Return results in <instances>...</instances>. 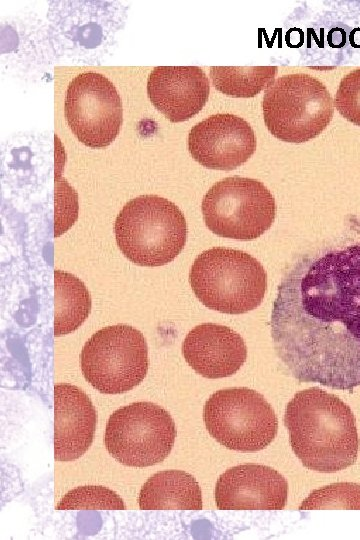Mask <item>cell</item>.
<instances>
[{
  "label": "cell",
  "mask_w": 360,
  "mask_h": 540,
  "mask_svg": "<svg viewBox=\"0 0 360 540\" xmlns=\"http://www.w3.org/2000/svg\"><path fill=\"white\" fill-rule=\"evenodd\" d=\"M271 336L298 381L360 385V243L292 264L273 304Z\"/></svg>",
  "instance_id": "obj_1"
},
{
  "label": "cell",
  "mask_w": 360,
  "mask_h": 540,
  "mask_svg": "<svg viewBox=\"0 0 360 540\" xmlns=\"http://www.w3.org/2000/svg\"><path fill=\"white\" fill-rule=\"evenodd\" d=\"M284 423L290 444L302 464L331 473L355 463L359 438L350 407L319 387L295 394L287 404Z\"/></svg>",
  "instance_id": "obj_2"
},
{
  "label": "cell",
  "mask_w": 360,
  "mask_h": 540,
  "mask_svg": "<svg viewBox=\"0 0 360 540\" xmlns=\"http://www.w3.org/2000/svg\"><path fill=\"white\" fill-rule=\"evenodd\" d=\"M114 232L121 252L140 266L171 262L186 243V220L171 201L142 195L128 201L116 217Z\"/></svg>",
  "instance_id": "obj_3"
},
{
  "label": "cell",
  "mask_w": 360,
  "mask_h": 540,
  "mask_svg": "<svg viewBox=\"0 0 360 540\" xmlns=\"http://www.w3.org/2000/svg\"><path fill=\"white\" fill-rule=\"evenodd\" d=\"M189 281L206 307L227 314L255 309L263 300L267 275L258 260L241 250L215 247L194 260Z\"/></svg>",
  "instance_id": "obj_4"
},
{
  "label": "cell",
  "mask_w": 360,
  "mask_h": 540,
  "mask_svg": "<svg viewBox=\"0 0 360 540\" xmlns=\"http://www.w3.org/2000/svg\"><path fill=\"white\" fill-rule=\"evenodd\" d=\"M264 123L277 139L303 143L330 123L334 102L327 87L305 73L284 75L266 89L262 101Z\"/></svg>",
  "instance_id": "obj_5"
},
{
  "label": "cell",
  "mask_w": 360,
  "mask_h": 540,
  "mask_svg": "<svg viewBox=\"0 0 360 540\" xmlns=\"http://www.w3.org/2000/svg\"><path fill=\"white\" fill-rule=\"evenodd\" d=\"M207 228L218 236L252 240L272 225L276 205L271 192L258 180L232 176L216 182L202 200Z\"/></svg>",
  "instance_id": "obj_6"
},
{
  "label": "cell",
  "mask_w": 360,
  "mask_h": 540,
  "mask_svg": "<svg viewBox=\"0 0 360 540\" xmlns=\"http://www.w3.org/2000/svg\"><path fill=\"white\" fill-rule=\"evenodd\" d=\"M80 363L85 379L96 390L123 393L137 386L147 374V343L132 326H107L85 343Z\"/></svg>",
  "instance_id": "obj_7"
},
{
  "label": "cell",
  "mask_w": 360,
  "mask_h": 540,
  "mask_svg": "<svg viewBox=\"0 0 360 540\" xmlns=\"http://www.w3.org/2000/svg\"><path fill=\"white\" fill-rule=\"evenodd\" d=\"M203 420L217 442L242 452L265 448L278 429L271 405L260 393L244 387L213 393L205 403Z\"/></svg>",
  "instance_id": "obj_8"
},
{
  "label": "cell",
  "mask_w": 360,
  "mask_h": 540,
  "mask_svg": "<svg viewBox=\"0 0 360 540\" xmlns=\"http://www.w3.org/2000/svg\"><path fill=\"white\" fill-rule=\"evenodd\" d=\"M175 438L176 426L168 411L151 402H135L111 414L104 443L121 464L146 467L162 462Z\"/></svg>",
  "instance_id": "obj_9"
},
{
  "label": "cell",
  "mask_w": 360,
  "mask_h": 540,
  "mask_svg": "<svg viewBox=\"0 0 360 540\" xmlns=\"http://www.w3.org/2000/svg\"><path fill=\"white\" fill-rule=\"evenodd\" d=\"M64 112L73 134L91 148L111 144L123 121L122 102L115 86L96 72H84L72 79Z\"/></svg>",
  "instance_id": "obj_10"
},
{
  "label": "cell",
  "mask_w": 360,
  "mask_h": 540,
  "mask_svg": "<svg viewBox=\"0 0 360 540\" xmlns=\"http://www.w3.org/2000/svg\"><path fill=\"white\" fill-rule=\"evenodd\" d=\"M256 137L250 124L230 114L212 115L192 127L188 150L202 166L233 170L244 164L256 150Z\"/></svg>",
  "instance_id": "obj_11"
},
{
  "label": "cell",
  "mask_w": 360,
  "mask_h": 540,
  "mask_svg": "<svg viewBox=\"0 0 360 540\" xmlns=\"http://www.w3.org/2000/svg\"><path fill=\"white\" fill-rule=\"evenodd\" d=\"M288 496V484L275 469L243 464L226 470L215 487L220 510H281Z\"/></svg>",
  "instance_id": "obj_12"
},
{
  "label": "cell",
  "mask_w": 360,
  "mask_h": 540,
  "mask_svg": "<svg viewBox=\"0 0 360 540\" xmlns=\"http://www.w3.org/2000/svg\"><path fill=\"white\" fill-rule=\"evenodd\" d=\"M210 92L205 72L197 66H157L147 80V94L171 122L192 118L206 104Z\"/></svg>",
  "instance_id": "obj_13"
},
{
  "label": "cell",
  "mask_w": 360,
  "mask_h": 540,
  "mask_svg": "<svg viewBox=\"0 0 360 540\" xmlns=\"http://www.w3.org/2000/svg\"><path fill=\"white\" fill-rule=\"evenodd\" d=\"M182 353L198 374L216 379L236 373L246 360L247 348L240 334L231 328L204 323L187 334Z\"/></svg>",
  "instance_id": "obj_14"
},
{
  "label": "cell",
  "mask_w": 360,
  "mask_h": 540,
  "mask_svg": "<svg viewBox=\"0 0 360 540\" xmlns=\"http://www.w3.org/2000/svg\"><path fill=\"white\" fill-rule=\"evenodd\" d=\"M54 458L73 461L91 446L96 429L97 413L80 388L67 384L54 387Z\"/></svg>",
  "instance_id": "obj_15"
},
{
  "label": "cell",
  "mask_w": 360,
  "mask_h": 540,
  "mask_svg": "<svg viewBox=\"0 0 360 540\" xmlns=\"http://www.w3.org/2000/svg\"><path fill=\"white\" fill-rule=\"evenodd\" d=\"M138 503L142 510H201V489L187 472L160 471L144 483Z\"/></svg>",
  "instance_id": "obj_16"
},
{
  "label": "cell",
  "mask_w": 360,
  "mask_h": 540,
  "mask_svg": "<svg viewBox=\"0 0 360 540\" xmlns=\"http://www.w3.org/2000/svg\"><path fill=\"white\" fill-rule=\"evenodd\" d=\"M55 314L54 335L76 330L88 318L91 297L84 283L71 273L54 271Z\"/></svg>",
  "instance_id": "obj_17"
},
{
  "label": "cell",
  "mask_w": 360,
  "mask_h": 540,
  "mask_svg": "<svg viewBox=\"0 0 360 540\" xmlns=\"http://www.w3.org/2000/svg\"><path fill=\"white\" fill-rule=\"evenodd\" d=\"M277 73L276 66H212L214 87L225 95L249 98L267 89Z\"/></svg>",
  "instance_id": "obj_18"
},
{
  "label": "cell",
  "mask_w": 360,
  "mask_h": 540,
  "mask_svg": "<svg viewBox=\"0 0 360 540\" xmlns=\"http://www.w3.org/2000/svg\"><path fill=\"white\" fill-rule=\"evenodd\" d=\"M57 510H124L122 498L104 486H81L67 492Z\"/></svg>",
  "instance_id": "obj_19"
},
{
  "label": "cell",
  "mask_w": 360,
  "mask_h": 540,
  "mask_svg": "<svg viewBox=\"0 0 360 540\" xmlns=\"http://www.w3.org/2000/svg\"><path fill=\"white\" fill-rule=\"evenodd\" d=\"M360 509V485L340 482L314 490L301 504L308 509Z\"/></svg>",
  "instance_id": "obj_20"
},
{
  "label": "cell",
  "mask_w": 360,
  "mask_h": 540,
  "mask_svg": "<svg viewBox=\"0 0 360 540\" xmlns=\"http://www.w3.org/2000/svg\"><path fill=\"white\" fill-rule=\"evenodd\" d=\"M334 105L345 119L360 126V68L342 78L335 94Z\"/></svg>",
  "instance_id": "obj_21"
},
{
  "label": "cell",
  "mask_w": 360,
  "mask_h": 540,
  "mask_svg": "<svg viewBox=\"0 0 360 540\" xmlns=\"http://www.w3.org/2000/svg\"><path fill=\"white\" fill-rule=\"evenodd\" d=\"M78 217L77 194L69 184L57 174L55 179V233L58 237L74 224Z\"/></svg>",
  "instance_id": "obj_22"
}]
</instances>
